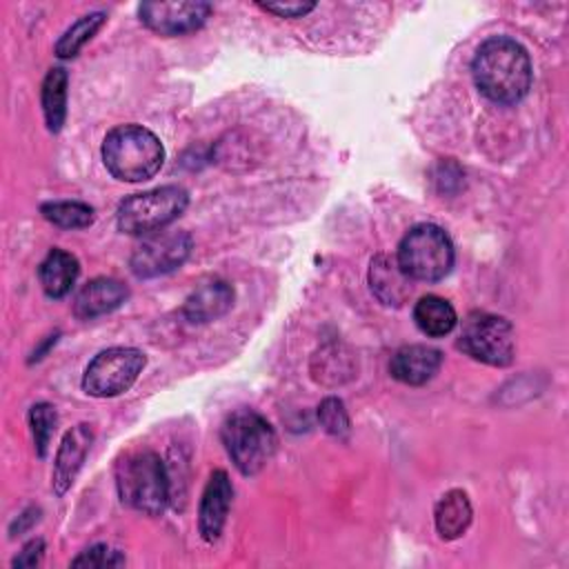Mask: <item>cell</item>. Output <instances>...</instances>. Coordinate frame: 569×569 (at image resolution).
Returning a JSON list of instances; mask_svg holds the SVG:
<instances>
[{"mask_svg": "<svg viewBox=\"0 0 569 569\" xmlns=\"http://www.w3.org/2000/svg\"><path fill=\"white\" fill-rule=\"evenodd\" d=\"M471 502L469 496L462 489H451L440 496L433 509V522L436 531L440 533L442 540H456L460 538L469 525H471Z\"/></svg>", "mask_w": 569, "mask_h": 569, "instance_id": "e0dca14e", "label": "cell"}, {"mask_svg": "<svg viewBox=\"0 0 569 569\" xmlns=\"http://www.w3.org/2000/svg\"><path fill=\"white\" fill-rule=\"evenodd\" d=\"M191 251V236L184 231L149 233L131 253V271L138 278H156L180 269Z\"/></svg>", "mask_w": 569, "mask_h": 569, "instance_id": "9c48e42d", "label": "cell"}, {"mask_svg": "<svg viewBox=\"0 0 569 569\" xmlns=\"http://www.w3.org/2000/svg\"><path fill=\"white\" fill-rule=\"evenodd\" d=\"M42 553H44V542L38 538V540H31L22 547V551L13 558V567H36L40 560H42Z\"/></svg>", "mask_w": 569, "mask_h": 569, "instance_id": "4316f807", "label": "cell"}, {"mask_svg": "<svg viewBox=\"0 0 569 569\" xmlns=\"http://www.w3.org/2000/svg\"><path fill=\"white\" fill-rule=\"evenodd\" d=\"M187 202L189 196L182 187H156L122 200L116 213V222L122 233L149 236L173 222L187 209Z\"/></svg>", "mask_w": 569, "mask_h": 569, "instance_id": "8992f818", "label": "cell"}, {"mask_svg": "<svg viewBox=\"0 0 569 569\" xmlns=\"http://www.w3.org/2000/svg\"><path fill=\"white\" fill-rule=\"evenodd\" d=\"M371 293L387 307H400L411 296V278L402 271L393 256L380 253L369 267Z\"/></svg>", "mask_w": 569, "mask_h": 569, "instance_id": "5bb4252c", "label": "cell"}, {"mask_svg": "<svg viewBox=\"0 0 569 569\" xmlns=\"http://www.w3.org/2000/svg\"><path fill=\"white\" fill-rule=\"evenodd\" d=\"M211 13L209 2H142L138 7L140 20L156 33L160 36H182L189 31L200 29Z\"/></svg>", "mask_w": 569, "mask_h": 569, "instance_id": "30bf717a", "label": "cell"}, {"mask_svg": "<svg viewBox=\"0 0 569 569\" xmlns=\"http://www.w3.org/2000/svg\"><path fill=\"white\" fill-rule=\"evenodd\" d=\"M56 422H58V413L56 407L49 402H36L29 409V427H31V436L36 442V451L40 458L47 456L49 442L53 438L56 431Z\"/></svg>", "mask_w": 569, "mask_h": 569, "instance_id": "603a6c76", "label": "cell"}, {"mask_svg": "<svg viewBox=\"0 0 569 569\" xmlns=\"http://www.w3.org/2000/svg\"><path fill=\"white\" fill-rule=\"evenodd\" d=\"M318 420H320L322 429L333 438L345 440L351 431V420H349V413L340 398H333V396L325 398L318 407Z\"/></svg>", "mask_w": 569, "mask_h": 569, "instance_id": "cb8c5ba5", "label": "cell"}, {"mask_svg": "<svg viewBox=\"0 0 569 569\" xmlns=\"http://www.w3.org/2000/svg\"><path fill=\"white\" fill-rule=\"evenodd\" d=\"M80 273V264L76 256H71L64 249H51L44 260L40 262L38 278L42 284V291L49 298H62L71 291Z\"/></svg>", "mask_w": 569, "mask_h": 569, "instance_id": "ac0fdd59", "label": "cell"}, {"mask_svg": "<svg viewBox=\"0 0 569 569\" xmlns=\"http://www.w3.org/2000/svg\"><path fill=\"white\" fill-rule=\"evenodd\" d=\"M67 82H69V76L62 67L49 69V73L44 76V82H42V113H44L47 129L51 133H58L64 124Z\"/></svg>", "mask_w": 569, "mask_h": 569, "instance_id": "ffe728a7", "label": "cell"}, {"mask_svg": "<svg viewBox=\"0 0 569 569\" xmlns=\"http://www.w3.org/2000/svg\"><path fill=\"white\" fill-rule=\"evenodd\" d=\"M413 320L425 336L440 338L456 327L458 316L449 300L440 296H425L413 307Z\"/></svg>", "mask_w": 569, "mask_h": 569, "instance_id": "d6986e66", "label": "cell"}, {"mask_svg": "<svg viewBox=\"0 0 569 569\" xmlns=\"http://www.w3.org/2000/svg\"><path fill=\"white\" fill-rule=\"evenodd\" d=\"M71 565L73 567H120L124 565V556L118 549H111L107 545H96L82 551Z\"/></svg>", "mask_w": 569, "mask_h": 569, "instance_id": "d4e9b609", "label": "cell"}, {"mask_svg": "<svg viewBox=\"0 0 569 569\" xmlns=\"http://www.w3.org/2000/svg\"><path fill=\"white\" fill-rule=\"evenodd\" d=\"M396 260L411 280L436 282L453 267V244L438 224L420 222L400 240Z\"/></svg>", "mask_w": 569, "mask_h": 569, "instance_id": "5b68a950", "label": "cell"}, {"mask_svg": "<svg viewBox=\"0 0 569 569\" xmlns=\"http://www.w3.org/2000/svg\"><path fill=\"white\" fill-rule=\"evenodd\" d=\"M233 305V289L224 280H211L200 284L184 300L182 313L189 322H211L224 316Z\"/></svg>", "mask_w": 569, "mask_h": 569, "instance_id": "2e32d148", "label": "cell"}, {"mask_svg": "<svg viewBox=\"0 0 569 569\" xmlns=\"http://www.w3.org/2000/svg\"><path fill=\"white\" fill-rule=\"evenodd\" d=\"M91 442H93V429L89 425H78L64 433L60 449L56 453L53 473H51V485L58 496H62L73 485V480L89 453Z\"/></svg>", "mask_w": 569, "mask_h": 569, "instance_id": "7c38bea8", "label": "cell"}, {"mask_svg": "<svg viewBox=\"0 0 569 569\" xmlns=\"http://www.w3.org/2000/svg\"><path fill=\"white\" fill-rule=\"evenodd\" d=\"M471 73L480 93L498 104H516L531 87L529 53L507 36H493L478 47Z\"/></svg>", "mask_w": 569, "mask_h": 569, "instance_id": "6da1fadb", "label": "cell"}, {"mask_svg": "<svg viewBox=\"0 0 569 569\" xmlns=\"http://www.w3.org/2000/svg\"><path fill=\"white\" fill-rule=\"evenodd\" d=\"M127 296L129 291L120 280L93 278L78 291L73 300V313L82 320H91L116 311L127 300Z\"/></svg>", "mask_w": 569, "mask_h": 569, "instance_id": "9a60e30c", "label": "cell"}, {"mask_svg": "<svg viewBox=\"0 0 569 569\" xmlns=\"http://www.w3.org/2000/svg\"><path fill=\"white\" fill-rule=\"evenodd\" d=\"M440 365L442 353L438 349L427 345H407L391 356L389 371L398 382L420 387L438 373Z\"/></svg>", "mask_w": 569, "mask_h": 569, "instance_id": "4fadbf2b", "label": "cell"}, {"mask_svg": "<svg viewBox=\"0 0 569 569\" xmlns=\"http://www.w3.org/2000/svg\"><path fill=\"white\" fill-rule=\"evenodd\" d=\"M231 498H233V487L227 471L216 469L207 480V487L200 498V509H198V529L207 542H216L220 538L229 507H231Z\"/></svg>", "mask_w": 569, "mask_h": 569, "instance_id": "8fae6325", "label": "cell"}, {"mask_svg": "<svg viewBox=\"0 0 569 569\" xmlns=\"http://www.w3.org/2000/svg\"><path fill=\"white\" fill-rule=\"evenodd\" d=\"M260 9L278 16V18H302L307 16L309 11L316 9V2H284V0H278V2H258Z\"/></svg>", "mask_w": 569, "mask_h": 569, "instance_id": "484cf974", "label": "cell"}, {"mask_svg": "<svg viewBox=\"0 0 569 569\" xmlns=\"http://www.w3.org/2000/svg\"><path fill=\"white\" fill-rule=\"evenodd\" d=\"M458 347L478 362L491 367H507L513 360L516 351L513 327L502 316L473 311L462 322Z\"/></svg>", "mask_w": 569, "mask_h": 569, "instance_id": "52a82bcc", "label": "cell"}, {"mask_svg": "<svg viewBox=\"0 0 569 569\" xmlns=\"http://www.w3.org/2000/svg\"><path fill=\"white\" fill-rule=\"evenodd\" d=\"M147 358L133 347H111L100 351L84 369L82 389L96 398L124 393L142 373Z\"/></svg>", "mask_w": 569, "mask_h": 569, "instance_id": "ba28073f", "label": "cell"}, {"mask_svg": "<svg viewBox=\"0 0 569 569\" xmlns=\"http://www.w3.org/2000/svg\"><path fill=\"white\" fill-rule=\"evenodd\" d=\"M107 16L102 11L96 13H87L80 20H76L64 33L62 38L56 42V56L58 58H76L80 53V49L96 36V31L104 24Z\"/></svg>", "mask_w": 569, "mask_h": 569, "instance_id": "44dd1931", "label": "cell"}, {"mask_svg": "<svg viewBox=\"0 0 569 569\" xmlns=\"http://www.w3.org/2000/svg\"><path fill=\"white\" fill-rule=\"evenodd\" d=\"M44 220L62 229H82L93 222V209L78 200H56L40 207Z\"/></svg>", "mask_w": 569, "mask_h": 569, "instance_id": "7402d4cb", "label": "cell"}, {"mask_svg": "<svg viewBox=\"0 0 569 569\" xmlns=\"http://www.w3.org/2000/svg\"><path fill=\"white\" fill-rule=\"evenodd\" d=\"M102 160L113 178L142 182L160 171L164 149L153 131L140 124H120L104 136Z\"/></svg>", "mask_w": 569, "mask_h": 569, "instance_id": "7a4b0ae2", "label": "cell"}, {"mask_svg": "<svg viewBox=\"0 0 569 569\" xmlns=\"http://www.w3.org/2000/svg\"><path fill=\"white\" fill-rule=\"evenodd\" d=\"M222 442L240 473L253 476L276 451L273 427L253 409H238L222 422Z\"/></svg>", "mask_w": 569, "mask_h": 569, "instance_id": "277c9868", "label": "cell"}, {"mask_svg": "<svg viewBox=\"0 0 569 569\" xmlns=\"http://www.w3.org/2000/svg\"><path fill=\"white\" fill-rule=\"evenodd\" d=\"M116 487L127 507L149 516L160 513L169 500V476L164 462L149 449L131 451L116 465Z\"/></svg>", "mask_w": 569, "mask_h": 569, "instance_id": "3957f363", "label": "cell"}]
</instances>
